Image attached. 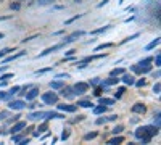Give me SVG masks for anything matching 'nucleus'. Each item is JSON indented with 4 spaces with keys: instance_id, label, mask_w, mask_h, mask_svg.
Returning a JSON list of instances; mask_svg holds the SVG:
<instances>
[{
    "instance_id": "nucleus-48",
    "label": "nucleus",
    "mask_w": 161,
    "mask_h": 145,
    "mask_svg": "<svg viewBox=\"0 0 161 145\" xmlns=\"http://www.w3.org/2000/svg\"><path fill=\"white\" fill-rule=\"evenodd\" d=\"M8 114H10V111H2V113H0V119L8 118Z\"/></svg>"
},
{
    "instance_id": "nucleus-20",
    "label": "nucleus",
    "mask_w": 161,
    "mask_h": 145,
    "mask_svg": "<svg viewBox=\"0 0 161 145\" xmlns=\"http://www.w3.org/2000/svg\"><path fill=\"white\" fill-rule=\"evenodd\" d=\"M100 105H105V106H110V105H115V98H100Z\"/></svg>"
},
{
    "instance_id": "nucleus-16",
    "label": "nucleus",
    "mask_w": 161,
    "mask_h": 145,
    "mask_svg": "<svg viewBox=\"0 0 161 145\" xmlns=\"http://www.w3.org/2000/svg\"><path fill=\"white\" fill-rule=\"evenodd\" d=\"M44 116H45V111H35V113H31L29 114V119L35 121V119H44Z\"/></svg>"
},
{
    "instance_id": "nucleus-49",
    "label": "nucleus",
    "mask_w": 161,
    "mask_h": 145,
    "mask_svg": "<svg viewBox=\"0 0 161 145\" xmlns=\"http://www.w3.org/2000/svg\"><path fill=\"white\" fill-rule=\"evenodd\" d=\"M98 84H100V79H98V77H95V79L90 81V85H98Z\"/></svg>"
},
{
    "instance_id": "nucleus-10",
    "label": "nucleus",
    "mask_w": 161,
    "mask_h": 145,
    "mask_svg": "<svg viewBox=\"0 0 161 145\" xmlns=\"http://www.w3.org/2000/svg\"><path fill=\"white\" fill-rule=\"evenodd\" d=\"M58 110L64 113H74L77 110V105H58Z\"/></svg>"
},
{
    "instance_id": "nucleus-7",
    "label": "nucleus",
    "mask_w": 161,
    "mask_h": 145,
    "mask_svg": "<svg viewBox=\"0 0 161 145\" xmlns=\"http://www.w3.org/2000/svg\"><path fill=\"white\" fill-rule=\"evenodd\" d=\"M26 106V103L23 100H11L10 103H8V108L10 110H23Z\"/></svg>"
},
{
    "instance_id": "nucleus-41",
    "label": "nucleus",
    "mask_w": 161,
    "mask_h": 145,
    "mask_svg": "<svg viewBox=\"0 0 161 145\" xmlns=\"http://www.w3.org/2000/svg\"><path fill=\"white\" fill-rule=\"evenodd\" d=\"M134 84H135L137 87H144V85L147 84V81H145V79H139V81H135Z\"/></svg>"
},
{
    "instance_id": "nucleus-27",
    "label": "nucleus",
    "mask_w": 161,
    "mask_h": 145,
    "mask_svg": "<svg viewBox=\"0 0 161 145\" xmlns=\"http://www.w3.org/2000/svg\"><path fill=\"white\" fill-rule=\"evenodd\" d=\"M53 0H37V5L39 7H45V5H52Z\"/></svg>"
},
{
    "instance_id": "nucleus-32",
    "label": "nucleus",
    "mask_w": 161,
    "mask_h": 145,
    "mask_svg": "<svg viewBox=\"0 0 161 145\" xmlns=\"http://www.w3.org/2000/svg\"><path fill=\"white\" fill-rule=\"evenodd\" d=\"M105 89H106L105 85H100V87H97V89H95V92H93V94H95L97 97H100V95H102V92L105 90Z\"/></svg>"
},
{
    "instance_id": "nucleus-34",
    "label": "nucleus",
    "mask_w": 161,
    "mask_h": 145,
    "mask_svg": "<svg viewBox=\"0 0 161 145\" xmlns=\"http://www.w3.org/2000/svg\"><path fill=\"white\" fill-rule=\"evenodd\" d=\"M10 52H13V48H3V50H0V58H3L7 53H10Z\"/></svg>"
},
{
    "instance_id": "nucleus-55",
    "label": "nucleus",
    "mask_w": 161,
    "mask_h": 145,
    "mask_svg": "<svg viewBox=\"0 0 161 145\" xmlns=\"http://www.w3.org/2000/svg\"><path fill=\"white\" fill-rule=\"evenodd\" d=\"M106 3H108V0H103L102 3H98V7H103V5H106Z\"/></svg>"
},
{
    "instance_id": "nucleus-37",
    "label": "nucleus",
    "mask_w": 161,
    "mask_h": 145,
    "mask_svg": "<svg viewBox=\"0 0 161 145\" xmlns=\"http://www.w3.org/2000/svg\"><path fill=\"white\" fill-rule=\"evenodd\" d=\"M49 71H52V68H44V69H39V71H35V74L40 76V74H45V73H49Z\"/></svg>"
},
{
    "instance_id": "nucleus-4",
    "label": "nucleus",
    "mask_w": 161,
    "mask_h": 145,
    "mask_svg": "<svg viewBox=\"0 0 161 145\" xmlns=\"http://www.w3.org/2000/svg\"><path fill=\"white\" fill-rule=\"evenodd\" d=\"M73 90L76 95H81V94H86L89 90V84L87 82H77V84H74L73 85Z\"/></svg>"
},
{
    "instance_id": "nucleus-53",
    "label": "nucleus",
    "mask_w": 161,
    "mask_h": 145,
    "mask_svg": "<svg viewBox=\"0 0 161 145\" xmlns=\"http://www.w3.org/2000/svg\"><path fill=\"white\" fill-rule=\"evenodd\" d=\"M82 119H84V116H77V118H76L73 123H77V121H82Z\"/></svg>"
},
{
    "instance_id": "nucleus-28",
    "label": "nucleus",
    "mask_w": 161,
    "mask_h": 145,
    "mask_svg": "<svg viewBox=\"0 0 161 145\" xmlns=\"http://www.w3.org/2000/svg\"><path fill=\"white\" fill-rule=\"evenodd\" d=\"M110 47H113V44H111V42H108V44H102V45L95 47V52H98V50H103V48H110Z\"/></svg>"
},
{
    "instance_id": "nucleus-30",
    "label": "nucleus",
    "mask_w": 161,
    "mask_h": 145,
    "mask_svg": "<svg viewBox=\"0 0 161 145\" xmlns=\"http://www.w3.org/2000/svg\"><path fill=\"white\" fill-rule=\"evenodd\" d=\"M122 131H124V126H121V124H119V126H116V127H115V129H113L111 132H113V134H115V135H118V134H121Z\"/></svg>"
},
{
    "instance_id": "nucleus-46",
    "label": "nucleus",
    "mask_w": 161,
    "mask_h": 145,
    "mask_svg": "<svg viewBox=\"0 0 161 145\" xmlns=\"http://www.w3.org/2000/svg\"><path fill=\"white\" fill-rule=\"evenodd\" d=\"M106 121H108V119H106V118H98V119H97V121H95V123H97V124H98V126H102V124H105V123H106Z\"/></svg>"
},
{
    "instance_id": "nucleus-5",
    "label": "nucleus",
    "mask_w": 161,
    "mask_h": 145,
    "mask_svg": "<svg viewBox=\"0 0 161 145\" xmlns=\"http://www.w3.org/2000/svg\"><path fill=\"white\" fill-rule=\"evenodd\" d=\"M61 95L64 97L66 100H73L74 97H76V94H74V90H73V87H68V85H63V87H61Z\"/></svg>"
},
{
    "instance_id": "nucleus-52",
    "label": "nucleus",
    "mask_w": 161,
    "mask_h": 145,
    "mask_svg": "<svg viewBox=\"0 0 161 145\" xmlns=\"http://www.w3.org/2000/svg\"><path fill=\"white\" fill-rule=\"evenodd\" d=\"M56 77H69V74H66V73H60Z\"/></svg>"
},
{
    "instance_id": "nucleus-14",
    "label": "nucleus",
    "mask_w": 161,
    "mask_h": 145,
    "mask_svg": "<svg viewBox=\"0 0 161 145\" xmlns=\"http://www.w3.org/2000/svg\"><path fill=\"white\" fill-rule=\"evenodd\" d=\"M47 129H49V123H47V121H44L42 124H39V127H37V131L34 132V135H35V137H39V135H40L42 132H45Z\"/></svg>"
},
{
    "instance_id": "nucleus-6",
    "label": "nucleus",
    "mask_w": 161,
    "mask_h": 145,
    "mask_svg": "<svg viewBox=\"0 0 161 145\" xmlns=\"http://www.w3.org/2000/svg\"><path fill=\"white\" fill-rule=\"evenodd\" d=\"M39 95V87H29V89L26 90V94H24V97H26V100H34L35 97Z\"/></svg>"
},
{
    "instance_id": "nucleus-29",
    "label": "nucleus",
    "mask_w": 161,
    "mask_h": 145,
    "mask_svg": "<svg viewBox=\"0 0 161 145\" xmlns=\"http://www.w3.org/2000/svg\"><path fill=\"white\" fill-rule=\"evenodd\" d=\"M150 63H153V58H151V56H148V58H144V60H140V63H139V65L145 66V65H150Z\"/></svg>"
},
{
    "instance_id": "nucleus-11",
    "label": "nucleus",
    "mask_w": 161,
    "mask_h": 145,
    "mask_svg": "<svg viewBox=\"0 0 161 145\" xmlns=\"http://www.w3.org/2000/svg\"><path fill=\"white\" fill-rule=\"evenodd\" d=\"M145 111H147V106L144 103H135L132 106V113H135V114H144Z\"/></svg>"
},
{
    "instance_id": "nucleus-18",
    "label": "nucleus",
    "mask_w": 161,
    "mask_h": 145,
    "mask_svg": "<svg viewBox=\"0 0 161 145\" xmlns=\"http://www.w3.org/2000/svg\"><path fill=\"white\" fill-rule=\"evenodd\" d=\"M121 142H124V139H122L121 135L118 134V135H115L113 139H110V140H108V145H116V143H121Z\"/></svg>"
},
{
    "instance_id": "nucleus-15",
    "label": "nucleus",
    "mask_w": 161,
    "mask_h": 145,
    "mask_svg": "<svg viewBox=\"0 0 161 145\" xmlns=\"http://www.w3.org/2000/svg\"><path fill=\"white\" fill-rule=\"evenodd\" d=\"M122 82H124L126 85H134L135 79H134V76H130V74H122Z\"/></svg>"
},
{
    "instance_id": "nucleus-47",
    "label": "nucleus",
    "mask_w": 161,
    "mask_h": 145,
    "mask_svg": "<svg viewBox=\"0 0 161 145\" xmlns=\"http://www.w3.org/2000/svg\"><path fill=\"white\" fill-rule=\"evenodd\" d=\"M135 37H139V34H134V36H130V37H127V39H124L121 44H126V42H129V40H132V39H135Z\"/></svg>"
},
{
    "instance_id": "nucleus-8",
    "label": "nucleus",
    "mask_w": 161,
    "mask_h": 145,
    "mask_svg": "<svg viewBox=\"0 0 161 145\" xmlns=\"http://www.w3.org/2000/svg\"><path fill=\"white\" fill-rule=\"evenodd\" d=\"M53 118L63 119V118H64V114H61V113H56V111H45V116H44V119H45V121L53 119Z\"/></svg>"
},
{
    "instance_id": "nucleus-61",
    "label": "nucleus",
    "mask_w": 161,
    "mask_h": 145,
    "mask_svg": "<svg viewBox=\"0 0 161 145\" xmlns=\"http://www.w3.org/2000/svg\"><path fill=\"white\" fill-rule=\"evenodd\" d=\"M0 134H2V129H0Z\"/></svg>"
},
{
    "instance_id": "nucleus-58",
    "label": "nucleus",
    "mask_w": 161,
    "mask_h": 145,
    "mask_svg": "<svg viewBox=\"0 0 161 145\" xmlns=\"http://www.w3.org/2000/svg\"><path fill=\"white\" fill-rule=\"evenodd\" d=\"M5 69H7V66H0V73H3Z\"/></svg>"
},
{
    "instance_id": "nucleus-35",
    "label": "nucleus",
    "mask_w": 161,
    "mask_h": 145,
    "mask_svg": "<svg viewBox=\"0 0 161 145\" xmlns=\"http://www.w3.org/2000/svg\"><path fill=\"white\" fill-rule=\"evenodd\" d=\"M10 8L16 11V10H20V8H21V5H20V2H18V0H16V2H13V3L10 5Z\"/></svg>"
},
{
    "instance_id": "nucleus-42",
    "label": "nucleus",
    "mask_w": 161,
    "mask_h": 145,
    "mask_svg": "<svg viewBox=\"0 0 161 145\" xmlns=\"http://www.w3.org/2000/svg\"><path fill=\"white\" fill-rule=\"evenodd\" d=\"M153 126L159 127V111H156V113H155V124H153Z\"/></svg>"
},
{
    "instance_id": "nucleus-60",
    "label": "nucleus",
    "mask_w": 161,
    "mask_h": 145,
    "mask_svg": "<svg viewBox=\"0 0 161 145\" xmlns=\"http://www.w3.org/2000/svg\"><path fill=\"white\" fill-rule=\"evenodd\" d=\"M76 2H81V0H76Z\"/></svg>"
},
{
    "instance_id": "nucleus-43",
    "label": "nucleus",
    "mask_w": 161,
    "mask_h": 145,
    "mask_svg": "<svg viewBox=\"0 0 161 145\" xmlns=\"http://www.w3.org/2000/svg\"><path fill=\"white\" fill-rule=\"evenodd\" d=\"M159 90H161V84H159V82H156V84H155V87H153V92H155V94H159Z\"/></svg>"
},
{
    "instance_id": "nucleus-57",
    "label": "nucleus",
    "mask_w": 161,
    "mask_h": 145,
    "mask_svg": "<svg viewBox=\"0 0 161 145\" xmlns=\"http://www.w3.org/2000/svg\"><path fill=\"white\" fill-rule=\"evenodd\" d=\"M7 85V81H2V82H0V87H5Z\"/></svg>"
},
{
    "instance_id": "nucleus-31",
    "label": "nucleus",
    "mask_w": 161,
    "mask_h": 145,
    "mask_svg": "<svg viewBox=\"0 0 161 145\" xmlns=\"http://www.w3.org/2000/svg\"><path fill=\"white\" fill-rule=\"evenodd\" d=\"M124 92H126V89H124V87H119V89L116 90V94H115V97H116V98H121Z\"/></svg>"
},
{
    "instance_id": "nucleus-19",
    "label": "nucleus",
    "mask_w": 161,
    "mask_h": 145,
    "mask_svg": "<svg viewBox=\"0 0 161 145\" xmlns=\"http://www.w3.org/2000/svg\"><path fill=\"white\" fill-rule=\"evenodd\" d=\"M92 102L90 100H79L77 102V106H82V108H92Z\"/></svg>"
},
{
    "instance_id": "nucleus-17",
    "label": "nucleus",
    "mask_w": 161,
    "mask_h": 145,
    "mask_svg": "<svg viewBox=\"0 0 161 145\" xmlns=\"http://www.w3.org/2000/svg\"><path fill=\"white\" fill-rule=\"evenodd\" d=\"M23 55H26V52H24V50L18 52V53H15V55H11V56H8V58H5V63H10V61L16 60V58H20V56H23Z\"/></svg>"
},
{
    "instance_id": "nucleus-40",
    "label": "nucleus",
    "mask_w": 161,
    "mask_h": 145,
    "mask_svg": "<svg viewBox=\"0 0 161 145\" xmlns=\"http://www.w3.org/2000/svg\"><path fill=\"white\" fill-rule=\"evenodd\" d=\"M68 137H69V129H64L63 134H61V140H66Z\"/></svg>"
},
{
    "instance_id": "nucleus-25",
    "label": "nucleus",
    "mask_w": 161,
    "mask_h": 145,
    "mask_svg": "<svg viewBox=\"0 0 161 145\" xmlns=\"http://www.w3.org/2000/svg\"><path fill=\"white\" fill-rule=\"evenodd\" d=\"M13 97V94H10V92H0V100H10Z\"/></svg>"
},
{
    "instance_id": "nucleus-9",
    "label": "nucleus",
    "mask_w": 161,
    "mask_h": 145,
    "mask_svg": "<svg viewBox=\"0 0 161 145\" xmlns=\"http://www.w3.org/2000/svg\"><path fill=\"white\" fill-rule=\"evenodd\" d=\"M121 79H118V76H110L108 79H105L102 82V85H105V87H110V85H116Z\"/></svg>"
},
{
    "instance_id": "nucleus-50",
    "label": "nucleus",
    "mask_w": 161,
    "mask_h": 145,
    "mask_svg": "<svg viewBox=\"0 0 161 145\" xmlns=\"http://www.w3.org/2000/svg\"><path fill=\"white\" fill-rule=\"evenodd\" d=\"M106 119H108V121H116V119H118V116H116V114H111L110 118H106Z\"/></svg>"
},
{
    "instance_id": "nucleus-44",
    "label": "nucleus",
    "mask_w": 161,
    "mask_h": 145,
    "mask_svg": "<svg viewBox=\"0 0 161 145\" xmlns=\"http://www.w3.org/2000/svg\"><path fill=\"white\" fill-rule=\"evenodd\" d=\"M18 90H20V85H15V87H11V89L8 90V92H10V94H13V95H15V94H18Z\"/></svg>"
},
{
    "instance_id": "nucleus-45",
    "label": "nucleus",
    "mask_w": 161,
    "mask_h": 145,
    "mask_svg": "<svg viewBox=\"0 0 161 145\" xmlns=\"http://www.w3.org/2000/svg\"><path fill=\"white\" fill-rule=\"evenodd\" d=\"M81 18V15H76L74 18H71V19H68V21H66V24H71V23H74L76 21V19H79Z\"/></svg>"
},
{
    "instance_id": "nucleus-59",
    "label": "nucleus",
    "mask_w": 161,
    "mask_h": 145,
    "mask_svg": "<svg viewBox=\"0 0 161 145\" xmlns=\"http://www.w3.org/2000/svg\"><path fill=\"white\" fill-rule=\"evenodd\" d=\"M0 39H3V34H2V32H0Z\"/></svg>"
},
{
    "instance_id": "nucleus-12",
    "label": "nucleus",
    "mask_w": 161,
    "mask_h": 145,
    "mask_svg": "<svg viewBox=\"0 0 161 145\" xmlns=\"http://www.w3.org/2000/svg\"><path fill=\"white\" fill-rule=\"evenodd\" d=\"M23 129H26V123L24 121H20V119H18L16 121V124L13 126V127H11V134H16V132H20V131H23Z\"/></svg>"
},
{
    "instance_id": "nucleus-22",
    "label": "nucleus",
    "mask_w": 161,
    "mask_h": 145,
    "mask_svg": "<svg viewBox=\"0 0 161 145\" xmlns=\"http://www.w3.org/2000/svg\"><path fill=\"white\" fill-rule=\"evenodd\" d=\"M111 26H103V27H98V29H95V31H92L90 34L92 36H97V34H102V32H105V31H108Z\"/></svg>"
},
{
    "instance_id": "nucleus-26",
    "label": "nucleus",
    "mask_w": 161,
    "mask_h": 145,
    "mask_svg": "<svg viewBox=\"0 0 161 145\" xmlns=\"http://www.w3.org/2000/svg\"><path fill=\"white\" fill-rule=\"evenodd\" d=\"M119 74H124V69H122V68H115V69L110 73V76H119Z\"/></svg>"
},
{
    "instance_id": "nucleus-39",
    "label": "nucleus",
    "mask_w": 161,
    "mask_h": 145,
    "mask_svg": "<svg viewBox=\"0 0 161 145\" xmlns=\"http://www.w3.org/2000/svg\"><path fill=\"white\" fill-rule=\"evenodd\" d=\"M35 37H39V34H34V36H29V37H26L24 40H21V42H23V44H26V42H29V40H34Z\"/></svg>"
},
{
    "instance_id": "nucleus-1",
    "label": "nucleus",
    "mask_w": 161,
    "mask_h": 145,
    "mask_svg": "<svg viewBox=\"0 0 161 145\" xmlns=\"http://www.w3.org/2000/svg\"><path fill=\"white\" fill-rule=\"evenodd\" d=\"M158 131H159V127H156V126H142V127L135 129L134 135H135V137H137L142 143H148V142L158 134Z\"/></svg>"
},
{
    "instance_id": "nucleus-38",
    "label": "nucleus",
    "mask_w": 161,
    "mask_h": 145,
    "mask_svg": "<svg viewBox=\"0 0 161 145\" xmlns=\"http://www.w3.org/2000/svg\"><path fill=\"white\" fill-rule=\"evenodd\" d=\"M155 65L159 68L161 66V53H156V56H155Z\"/></svg>"
},
{
    "instance_id": "nucleus-2",
    "label": "nucleus",
    "mask_w": 161,
    "mask_h": 145,
    "mask_svg": "<svg viewBox=\"0 0 161 145\" xmlns=\"http://www.w3.org/2000/svg\"><path fill=\"white\" fill-rule=\"evenodd\" d=\"M42 102L45 105H56V102H58V95H56L55 92H45L42 95Z\"/></svg>"
},
{
    "instance_id": "nucleus-56",
    "label": "nucleus",
    "mask_w": 161,
    "mask_h": 145,
    "mask_svg": "<svg viewBox=\"0 0 161 145\" xmlns=\"http://www.w3.org/2000/svg\"><path fill=\"white\" fill-rule=\"evenodd\" d=\"M29 108H32V110H34V108H37V103H31V105H29Z\"/></svg>"
},
{
    "instance_id": "nucleus-51",
    "label": "nucleus",
    "mask_w": 161,
    "mask_h": 145,
    "mask_svg": "<svg viewBox=\"0 0 161 145\" xmlns=\"http://www.w3.org/2000/svg\"><path fill=\"white\" fill-rule=\"evenodd\" d=\"M20 118H21V116H20V114H16V116H13V118H11L10 121H11V123H16V121L20 119Z\"/></svg>"
},
{
    "instance_id": "nucleus-21",
    "label": "nucleus",
    "mask_w": 161,
    "mask_h": 145,
    "mask_svg": "<svg viewBox=\"0 0 161 145\" xmlns=\"http://www.w3.org/2000/svg\"><path fill=\"white\" fill-rule=\"evenodd\" d=\"M158 45H159V37H156L153 42H150L145 48H147V50H153V48H155V47H158Z\"/></svg>"
},
{
    "instance_id": "nucleus-54",
    "label": "nucleus",
    "mask_w": 161,
    "mask_h": 145,
    "mask_svg": "<svg viewBox=\"0 0 161 145\" xmlns=\"http://www.w3.org/2000/svg\"><path fill=\"white\" fill-rule=\"evenodd\" d=\"M73 53H76V52H74V50H69V52H66V56H71Z\"/></svg>"
},
{
    "instance_id": "nucleus-23",
    "label": "nucleus",
    "mask_w": 161,
    "mask_h": 145,
    "mask_svg": "<svg viewBox=\"0 0 161 145\" xmlns=\"http://www.w3.org/2000/svg\"><path fill=\"white\" fill-rule=\"evenodd\" d=\"M105 111H106V106L105 105H98V106L93 108V113H95V114H102V113H105Z\"/></svg>"
},
{
    "instance_id": "nucleus-13",
    "label": "nucleus",
    "mask_w": 161,
    "mask_h": 145,
    "mask_svg": "<svg viewBox=\"0 0 161 145\" xmlns=\"http://www.w3.org/2000/svg\"><path fill=\"white\" fill-rule=\"evenodd\" d=\"M61 47H63V44H60V45H55V47H50V48H45V50H44L42 53H39V56H37V58H40V56H45V55H49V53H52V52H56V50H60Z\"/></svg>"
},
{
    "instance_id": "nucleus-33",
    "label": "nucleus",
    "mask_w": 161,
    "mask_h": 145,
    "mask_svg": "<svg viewBox=\"0 0 161 145\" xmlns=\"http://www.w3.org/2000/svg\"><path fill=\"white\" fill-rule=\"evenodd\" d=\"M95 137H97V132H89V134H86V135H84V139H86V140L95 139Z\"/></svg>"
},
{
    "instance_id": "nucleus-24",
    "label": "nucleus",
    "mask_w": 161,
    "mask_h": 145,
    "mask_svg": "<svg viewBox=\"0 0 161 145\" xmlns=\"http://www.w3.org/2000/svg\"><path fill=\"white\" fill-rule=\"evenodd\" d=\"M64 84H63V81H53V82H50V87L52 89H61Z\"/></svg>"
},
{
    "instance_id": "nucleus-36",
    "label": "nucleus",
    "mask_w": 161,
    "mask_h": 145,
    "mask_svg": "<svg viewBox=\"0 0 161 145\" xmlns=\"http://www.w3.org/2000/svg\"><path fill=\"white\" fill-rule=\"evenodd\" d=\"M10 77H13V73H7V74H2V76H0V79H2V81H8V79H10Z\"/></svg>"
},
{
    "instance_id": "nucleus-3",
    "label": "nucleus",
    "mask_w": 161,
    "mask_h": 145,
    "mask_svg": "<svg viewBox=\"0 0 161 145\" xmlns=\"http://www.w3.org/2000/svg\"><path fill=\"white\" fill-rule=\"evenodd\" d=\"M81 36H84V31H76V32H73V34H69V36H66V37H64V40L61 42V44H63V47H64V45H68V44H71V42H74V40H77Z\"/></svg>"
}]
</instances>
